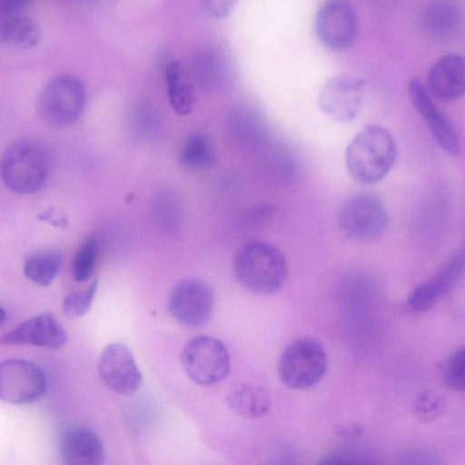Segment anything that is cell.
Wrapping results in <instances>:
<instances>
[{"label":"cell","instance_id":"obj_1","mask_svg":"<svg viewBox=\"0 0 465 465\" xmlns=\"http://www.w3.org/2000/svg\"><path fill=\"white\" fill-rule=\"evenodd\" d=\"M397 158V144L384 126L371 124L359 131L347 145L345 166L358 183L374 184L383 180Z\"/></svg>","mask_w":465,"mask_h":465},{"label":"cell","instance_id":"obj_2","mask_svg":"<svg viewBox=\"0 0 465 465\" xmlns=\"http://www.w3.org/2000/svg\"><path fill=\"white\" fill-rule=\"evenodd\" d=\"M233 272L239 283L251 292L271 294L284 284L287 261L274 244L253 240L242 244L233 258Z\"/></svg>","mask_w":465,"mask_h":465},{"label":"cell","instance_id":"obj_3","mask_svg":"<svg viewBox=\"0 0 465 465\" xmlns=\"http://www.w3.org/2000/svg\"><path fill=\"white\" fill-rule=\"evenodd\" d=\"M47 147L34 139L11 143L0 160V178L5 186L18 194H33L45 184L50 171Z\"/></svg>","mask_w":465,"mask_h":465},{"label":"cell","instance_id":"obj_4","mask_svg":"<svg viewBox=\"0 0 465 465\" xmlns=\"http://www.w3.org/2000/svg\"><path fill=\"white\" fill-rule=\"evenodd\" d=\"M325 348L315 339L301 337L282 351L278 373L282 382L292 390H305L317 384L327 371Z\"/></svg>","mask_w":465,"mask_h":465},{"label":"cell","instance_id":"obj_5","mask_svg":"<svg viewBox=\"0 0 465 465\" xmlns=\"http://www.w3.org/2000/svg\"><path fill=\"white\" fill-rule=\"evenodd\" d=\"M86 102V88L77 76L68 74L52 78L37 100L40 118L48 125L65 127L82 114Z\"/></svg>","mask_w":465,"mask_h":465},{"label":"cell","instance_id":"obj_6","mask_svg":"<svg viewBox=\"0 0 465 465\" xmlns=\"http://www.w3.org/2000/svg\"><path fill=\"white\" fill-rule=\"evenodd\" d=\"M337 222L341 232L346 238L353 242H368L384 233L389 224V213L378 197L359 193L342 203Z\"/></svg>","mask_w":465,"mask_h":465},{"label":"cell","instance_id":"obj_7","mask_svg":"<svg viewBox=\"0 0 465 465\" xmlns=\"http://www.w3.org/2000/svg\"><path fill=\"white\" fill-rule=\"evenodd\" d=\"M185 373L195 383L211 386L223 380L230 370V355L218 339L201 335L188 341L181 353Z\"/></svg>","mask_w":465,"mask_h":465},{"label":"cell","instance_id":"obj_8","mask_svg":"<svg viewBox=\"0 0 465 465\" xmlns=\"http://www.w3.org/2000/svg\"><path fill=\"white\" fill-rule=\"evenodd\" d=\"M367 84L364 80L338 74L330 78L318 95L320 110L331 120L346 124L355 120L364 108Z\"/></svg>","mask_w":465,"mask_h":465},{"label":"cell","instance_id":"obj_9","mask_svg":"<svg viewBox=\"0 0 465 465\" xmlns=\"http://www.w3.org/2000/svg\"><path fill=\"white\" fill-rule=\"evenodd\" d=\"M43 370L35 363L18 358L0 362V401L11 404H28L46 391Z\"/></svg>","mask_w":465,"mask_h":465},{"label":"cell","instance_id":"obj_10","mask_svg":"<svg viewBox=\"0 0 465 465\" xmlns=\"http://www.w3.org/2000/svg\"><path fill=\"white\" fill-rule=\"evenodd\" d=\"M314 32L322 45L332 51H342L354 42L358 19L353 6L346 0H329L314 16Z\"/></svg>","mask_w":465,"mask_h":465},{"label":"cell","instance_id":"obj_11","mask_svg":"<svg viewBox=\"0 0 465 465\" xmlns=\"http://www.w3.org/2000/svg\"><path fill=\"white\" fill-rule=\"evenodd\" d=\"M172 317L187 328L203 326L213 310V294L204 282L187 279L179 282L172 290L167 302Z\"/></svg>","mask_w":465,"mask_h":465},{"label":"cell","instance_id":"obj_12","mask_svg":"<svg viewBox=\"0 0 465 465\" xmlns=\"http://www.w3.org/2000/svg\"><path fill=\"white\" fill-rule=\"evenodd\" d=\"M188 70L195 86L206 92H217L232 84L235 64L226 47L220 44H208L193 54Z\"/></svg>","mask_w":465,"mask_h":465},{"label":"cell","instance_id":"obj_13","mask_svg":"<svg viewBox=\"0 0 465 465\" xmlns=\"http://www.w3.org/2000/svg\"><path fill=\"white\" fill-rule=\"evenodd\" d=\"M409 99L428 126L437 144L447 153L457 156L461 152L460 135L433 101L428 88L418 78L408 84Z\"/></svg>","mask_w":465,"mask_h":465},{"label":"cell","instance_id":"obj_14","mask_svg":"<svg viewBox=\"0 0 465 465\" xmlns=\"http://www.w3.org/2000/svg\"><path fill=\"white\" fill-rule=\"evenodd\" d=\"M97 371L104 383L119 394H132L142 384L143 377L132 352L120 342L111 343L103 350Z\"/></svg>","mask_w":465,"mask_h":465},{"label":"cell","instance_id":"obj_15","mask_svg":"<svg viewBox=\"0 0 465 465\" xmlns=\"http://www.w3.org/2000/svg\"><path fill=\"white\" fill-rule=\"evenodd\" d=\"M67 341V335L56 318L51 313H41L19 323L7 331L0 342L8 345H34L57 349Z\"/></svg>","mask_w":465,"mask_h":465},{"label":"cell","instance_id":"obj_16","mask_svg":"<svg viewBox=\"0 0 465 465\" xmlns=\"http://www.w3.org/2000/svg\"><path fill=\"white\" fill-rule=\"evenodd\" d=\"M463 271L464 254L459 251L445 262L433 277L411 291L408 305L416 312L430 309L458 283Z\"/></svg>","mask_w":465,"mask_h":465},{"label":"cell","instance_id":"obj_17","mask_svg":"<svg viewBox=\"0 0 465 465\" xmlns=\"http://www.w3.org/2000/svg\"><path fill=\"white\" fill-rule=\"evenodd\" d=\"M430 94L444 102L461 98L465 91V63L459 54H446L438 58L427 74Z\"/></svg>","mask_w":465,"mask_h":465},{"label":"cell","instance_id":"obj_18","mask_svg":"<svg viewBox=\"0 0 465 465\" xmlns=\"http://www.w3.org/2000/svg\"><path fill=\"white\" fill-rule=\"evenodd\" d=\"M60 453L66 464L97 465L104 460V445L92 429L75 425L61 434Z\"/></svg>","mask_w":465,"mask_h":465},{"label":"cell","instance_id":"obj_19","mask_svg":"<svg viewBox=\"0 0 465 465\" xmlns=\"http://www.w3.org/2000/svg\"><path fill=\"white\" fill-rule=\"evenodd\" d=\"M460 21V10L452 0H434L422 11L420 25L426 36L444 41L455 35Z\"/></svg>","mask_w":465,"mask_h":465},{"label":"cell","instance_id":"obj_20","mask_svg":"<svg viewBox=\"0 0 465 465\" xmlns=\"http://www.w3.org/2000/svg\"><path fill=\"white\" fill-rule=\"evenodd\" d=\"M168 99L179 115L189 114L196 102V86L189 70L177 60L169 61L164 69Z\"/></svg>","mask_w":465,"mask_h":465},{"label":"cell","instance_id":"obj_21","mask_svg":"<svg viewBox=\"0 0 465 465\" xmlns=\"http://www.w3.org/2000/svg\"><path fill=\"white\" fill-rule=\"evenodd\" d=\"M0 38L11 47L30 50L39 42L40 29L31 17L15 13L2 16Z\"/></svg>","mask_w":465,"mask_h":465},{"label":"cell","instance_id":"obj_22","mask_svg":"<svg viewBox=\"0 0 465 465\" xmlns=\"http://www.w3.org/2000/svg\"><path fill=\"white\" fill-rule=\"evenodd\" d=\"M229 408L247 419L264 416L271 408L267 391L260 386L243 384L232 390L226 398Z\"/></svg>","mask_w":465,"mask_h":465},{"label":"cell","instance_id":"obj_23","mask_svg":"<svg viewBox=\"0 0 465 465\" xmlns=\"http://www.w3.org/2000/svg\"><path fill=\"white\" fill-rule=\"evenodd\" d=\"M62 262L63 256L58 251L37 252L25 260L24 274L40 286H48L58 274Z\"/></svg>","mask_w":465,"mask_h":465},{"label":"cell","instance_id":"obj_24","mask_svg":"<svg viewBox=\"0 0 465 465\" xmlns=\"http://www.w3.org/2000/svg\"><path fill=\"white\" fill-rule=\"evenodd\" d=\"M181 163L189 168L202 169L214 162L213 147L203 134H192L184 143L180 153Z\"/></svg>","mask_w":465,"mask_h":465},{"label":"cell","instance_id":"obj_25","mask_svg":"<svg viewBox=\"0 0 465 465\" xmlns=\"http://www.w3.org/2000/svg\"><path fill=\"white\" fill-rule=\"evenodd\" d=\"M98 256V241L94 237L86 239L77 250L72 262V273L74 281L83 282L92 276Z\"/></svg>","mask_w":465,"mask_h":465},{"label":"cell","instance_id":"obj_26","mask_svg":"<svg viewBox=\"0 0 465 465\" xmlns=\"http://www.w3.org/2000/svg\"><path fill=\"white\" fill-rule=\"evenodd\" d=\"M443 397L437 391L426 390L421 391L413 403L415 416L423 422H430L440 417L445 411Z\"/></svg>","mask_w":465,"mask_h":465},{"label":"cell","instance_id":"obj_27","mask_svg":"<svg viewBox=\"0 0 465 465\" xmlns=\"http://www.w3.org/2000/svg\"><path fill=\"white\" fill-rule=\"evenodd\" d=\"M97 286L98 281L95 279L86 288L66 294L62 303L64 313L71 318L84 315L92 306Z\"/></svg>","mask_w":465,"mask_h":465},{"label":"cell","instance_id":"obj_28","mask_svg":"<svg viewBox=\"0 0 465 465\" xmlns=\"http://www.w3.org/2000/svg\"><path fill=\"white\" fill-rule=\"evenodd\" d=\"M464 347H460L447 359L443 368L444 383L455 391H464Z\"/></svg>","mask_w":465,"mask_h":465},{"label":"cell","instance_id":"obj_29","mask_svg":"<svg viewBox=\"0 0 465 465\" xmlns=\"http://www.w3.org/2000/svg\"><path fill=\"white\" fill-rule=\"evenodd\" d=\"M239 0H200L201 5L210 16L223 19L232 14Z\"/></svg>","mask_w":465,"mask_h":465},{"label":"cell","instance_id":"obj_30","mask_svg":"<svg viewBox=\"0 0 465 465\" xmlns=\"http://www.w3.org/2000/svg\"><path fill=\"white\" fill-rule=\"evenodd\" d=\"M369 456L356 450H345L331 453L323 458L322 463L370 462Z\"/></svg>","mask_w":465,"mask_h":465},{"label":"cell","instance_id":"obj_31","mask_svg":"<svg viewBox=\"0 0 465 465\" xmlns=\"http://www.w3.org/2000/svg\"><path fill=\"white\" fill-rule=\"evenodd\" d=\"M31 0H0L1 16L19 13Z\"/></svg>","mask_w":465,"mask_h":465},{"label":"cell","instance_id":"obj_32","mask_svg":"<svg viewBox=\"0 0 465 465\" xmlns=\"http://www.w3.org/2000/svg\"><path fill=\"white\" fill-rule=\"evenodd\" d=\"M6 320V312L0 306V325L4 323Z\"/></svg>","mask_w":465,"mask_h":465},{"label":"cell","instance_id":"obj_33","mask_svg":"<svg viewBox=\"0 0 465 465\" xmlns=\"http://www.w3.org/2000/svg\"><path fill=\"white\" fill-rule=\"evenodd\" d=\"M83 1H85V2H90V1H92V0H83Z\"/></svg>","mask_w":465,"mask_h":465}]
</instances>
